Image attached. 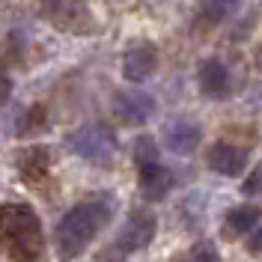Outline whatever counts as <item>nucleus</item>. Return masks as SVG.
Masks as SVG:
<instances>
[{
  "mask_svg": "<svg viewBox=\"0 0 262 262\" xmlns=\"http://www.w3.org/2000/svg\"><path fill=\"white\" fill-rule=\"evenodd\" d=\"M196 86H200V93L206 98H214V101H221V98H229L232 93V78H229V69L217 57H209V60H203V63L196 66Z\"/></svg>",
  "mask_w": 262,
  "mask_h": 262,
  "instance_id": "0eeeda50",
  "label": "nucleus"
},
{
  "mask_svg": "<svg viewBox=\"0 0 262 262\" xmlns=\"http://www.w3.org/2000/svg\"><path fill=\"white\" fill-rule=\"evenodd\" d=\"M173 188V173L164 167L161 161L140 167V194L146 196L149 203H161L164 196Z\"/></svg>",
  "mask_w": 262,
  "mask_h": 262,
  "instance_id": "9b49d317",
  "label": "nucleus"
},
{
  "mask_svg": "<svg viewBox=\"0 0 262 262\" xmlns=\"http://www.w3.org/2000/svg\"><path fill=\"white\" fill-rule=\"evenodd\" d=\"M9 93H12V81H9L6 75H0V104L9 98Z\"/></svg>",
  "mask_w": 262,
  "mask_h": 262,
  "instance_id": "a211bd4d",
  "label": "nucleus"
},
{
  "mask_svg": "<svg viewBox=\"0 0 262 262\" xmlns=\"http://www.w3.org/2000/svg\"><path fill=\"white\" fill-rule=\"evenodd\" d=\"M161 140L173 155H191L200 146V128H196L191 119L176 116V119H170L161 128Z\"/></svg>",
  "mask_w": 262,
  "mask_h": 262,
  "instance_id": "1a4fd4ad",
  "label": "nucleus"
},
{
  "mask_svg": "<svg viewBox=\"0 0 262 262\" xmlns=\"http://www.w3.org/2000/svg\"><path fill=\"white\" fill-rule=\"evenodd\" d=\"M114 206L111 200H83L75 209L60 217L57 224V253L63 262L78 259L86 247L96 242V235L111 224Z\"/></svg>",
  "mask_w": 262,
  "mask_h": 262,
  "instance_id": "f257e3e1",
  "label": "nucleus"
},
{
  "mask_svg": "<svg viewBox=\"0 0 262 262\" xmlns=\"http://www.w3.org/2000/svg\"><path fill=\"white\" fill-rule=\"evenodd\" d=\"M114 114L128 125H143L155 114V98L143 90H122L114 98Z\"/></svg>",
  "mask_w": 262,
  "mask_h": 262,
  "instance_id": "6e6552de",
  "label": "nucleus"
},
{
  "mask_svg": "<svg viewBox=\"0 0 262 262\" xmlns=\"http://www.w3.org/2000/svg\"><path fill=\"white\" fill-rule=\"evenodd\" d=\"M155 229H158V221H155V214L149 212H134L128 217V224L122 227L119 232V238H116V250L119 253H137V250H143V247L155 238Z\"/></svg>",
  "mask_w": 262,
  "mask_h": 262,
  "instance_id": "39448f33",
  "label": "nucleus"
},
{
  "mask_svg": "<svg viewBox=\"0 0 262 262\" xmlns=\"http://www.w3.org/2000/svg\"><path fill=\"white\" fill-rule=\"evenodd\" d=\"M158 69V51L149 42H137L122 54V78L128 83H143Z\"/></svg>",
  "mask_w": 262,
  "mask_h": 262,
  "instance_id": "423d86ee",
  "label": "nucleus"
},
{
  "mask_svg": "<svg viewBox=\"0 0 262 262\" xmlns=\"http://www.w3.org/2000/svg\"><path fill=\"white\" fill-rule=\"evenodd\" d=\"M0 250L18 262H36L45 250L42 221L30 206L9 203L0 209Z\"/></svg>",
  "mask_w": 262,
  "mask_h": 262,
  "instance_id": "f03ea898",
  "label": "nucleus"
},
{
  "mask_svg": "<svg viewBox=\"0 0 262 262\" xmlns=\"http://www.w3.org/2000/svg\"><path fill=\"white\" fill-rule=\"evenodd\" d=\"M182 262H217V250H214L212 242H196L185 256Z\"/></svg>",
  "mask_w": 262,
  "mask_h": 262,
  "instance_id": "2eb2a0df",
  "label": "nucleus"
},
{
  "mask_svg": "<svg viewBox=\"0 0 262 262\" xmlns=\"http://www.w3.org/2000/svg\"><path fill=\"white\" fill-rule=\"evenodd\" d=\"M245 194H259L262 191V164L253 170V173H247V179H245V188H242Z\"/></svg>",
  "mask_w": 262,
  "mask_h": 262,
  "instance_id": "dca6fc26",
  "label": "nucleus"
},
{
  "mask_svg": "<svg viewBox=\"0 0 262 262\" xmlns=\"http://www.w3.org/2000/svg\"><path fill=\"white\" fill-rule=\"evenodd\" d=\"M242 0H203L200 3V12H196V21H203L206 27H214L221 21H227L235 9H238Z\"/></svg>",
  "mask_w": 262,
  "mask_h": 262,
  "instance_id": "f8f14e48",
  "label": "nucleus"
},
{
  "mask_svg": "<svg viewBox=\"0 0 262 262\" xmlns=\"http://www.w3.org/2000/svg\"><path fill=\"white\" fill-rule=\"evenodd\" d=\"M131 155H134V164H137V170L140 167H149V164H158V143L149 137V134H140L137 140H134V149H131Z\"/></svg>",
  "mask_w": 262,
  "mask_h": 262,
  "instance_id": "4468645a",
  "label": "nucleus"
},
{
  "mask_svg": "<svg viewBox=\"0 0 262 262\" xmlns=\"http://www.w3.org/2000/svg\"><path fill=\"white\" fill-rule=\"evenodd\" d=\"M256 224H259V209H253V206H235V209H229V214H227V229L235 232V235L250 232Z\"/></svg>",
  "mask_w": 262,
  "mask_h": 262,
  "instance_id": "ddd939ff",
  "label": "nucleus"
},
{
  "mask_svg": "<svg viewBox=\"0 0 262 262\" xmlns=\"http://www.w3.org/2000/svg\"><path fill=\"white\" fill-rule=\"evenodd\" d=\"M66 143L75 155H81L86 161H111L119 146L114 128H107L104 122H86L81 128H75L66 137Z\"/></svg>",
  "mask_w": 262,
  "mask_h": 262,
  "instance_id": "20e7f679",
  "label": "nucleus"
},
{
  "mask_svg": "<svg viewBox=\"0 0 262 262\" xmlns=\"http://www.w3.org/2000/svg\"><path fill=\"white\" fill-rule=\"evenodd\" d=\"M39 12L54 30L69 36H93L98 30V21L86 0H42Z\"/></svg>",
  "mask_w": 262,
  "mask_h": 262,
  "instance_id": "7ed1b4c3",
  "label": "nucleus"
},
{
  "mask_svg": "<svg viewBox=\"0 0 262 262\" xmlns=\"http://www.w3.org/2000/svg\"><path fill=\"white\" fill-rule=\"evenodd\" d=\"M206 164L212 167L217 176H242L247 170V152L221 140V143H214L206 152Z\"/></svg>",
  "mask_w": 262,
  "mask_h": 262,
  "instance_id": "9d476101",
  "label": "nucleus"
},
{
  "mask_svg": "<svg viewBox=\"0 0 262 262\" xmlns=\"http://www.w3.org/2000/svg\"><path fill=\"white\" fill-rule=\"evenodd\" d=\"M247 247H250L253 253H262V227L250 232V242H247Z\"/></svg>",
  "mask_w": 262,
  "mask_h": 262,
  "instance_id": "f3484780",
  "label": "nucleus"
}]
</instances>
